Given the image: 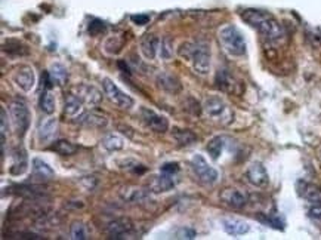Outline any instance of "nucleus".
Here are the masks:
<instances>
[{
    "label": "nucleus",
    "mask_w": 321,
    "mask_h": 240,
    "mask_svg": "<svg viewBox=\"0 0 321 240\" xmlns=\"http://www.w3.org/2000/svg\"><path fill=\"white\" fill-rule=\"evenodd\" d=\"M241 18L250 24L253 29H256L260 35L269 42H280L284 36L283 27L280 23L268 12L259 11V9H244L241 12Z\"/></svg>",
    "instance_id": "obj_1"
},
{
    "label": "nucleus",
    "mask_w": 321,
    "mask_h": 240,
    "mask_svg": "<svg viewBox=\"0 0 321 240\" xmlns=\"http://www.w3.org/2000/svg\"><path fill=\"white\" fill-rule=\"evenodd\" d=\"M178 55L193 63L195 73L206 76L210 70V49L203 42H184L178 48Z\"/></svg>",
    "instance_id": "obj_2"
},
{
    "label": "nucleus",
    "mask_w": 321,
    "mask_h": 240,
    "mask_svg": "<svg viewBox=\"0 0 321 240\" xmlns=\"http://www.w3.org/2000/svg\"><path fill=\"white\" fill-rule=\"evenodd\" d=\"M219 42L224 51L231 57H243L246 54V42L240 30L234 26H225L219 30Z\"/></svg>",
    "instance_id": "obj_3"
},
{
    "label": "nucleus",
    "mask_w": 321,
    "mask_h": 240,
    "mask_svg": "<svg viewBox=\"0 0 321 240\" xmlns=\"http://www.w3.org/2000/svg\"><path fill=\"white\" fill-rule=\"evenodd\" d=\"M203 110L210 120L222 123V125L231 123L232 117H234V113L229 108V105L225 103L222 98L215 97V95L206 98V101L203 104Z\"/></svg>",
    "instance_id": "obj_4"
},
{
    "label": "nucleus",
    "mask_w": 321,
    "mask_h": 240,
    "mask_svg": "<svg viewBox=\"0 0 321 240\" xmlns=\"http://www.w3.org/2000/svg\"><path fill=\"white\" fill-rule=\"evenodd\" d=\"M9 113H11V120L15 134L20 138H23L30 126V111L27 104L21 100H15L9 104Z\"/></svg>",
    "instance_id": "obj_5"
},
{
    "label": "nucleus",
    "mask_w": 321,
    "mask_h": 240,
    "mask_svg": "<svg viewBox=\"0 0 321 240\" xmlns=\"http://www.w3.org/2000/svg\"><path fill=\"white\" fill-rule=\"evenodd\" d=\"M104 230L110 239L123 240L130 237L135 233V224L132 219L120 216V218H114L110 222H107Z\"/></svg>",
    "instance_id": "obj_6"
},
{
    "label": "nucleus",
    "mask_w": 321,
    "mask_h": 240,
    "mask_svg": "<svg viewBox=\"0 0 321 240\" xmlns=\"http://www.w3.org/2000/svg\"><path fill=\"white\" fill-rule=\"evenodd\" d=\"M102 88H104V94L107 95V98L114 105H117L119 108L129 110L133 107V104H135L133 98L129 97L128 94H125L111 79L104 77L102 79Z\"/></svg>",
    "instance_id": "obj_7"
},
{
    "label": "nucleus",
    "mask_w": 321,
    "mask_h": 240,
    "mask_svg": "<svg viewBox=\"0 0 321 240\" xmlns=\"http://www.w3.org/2000/svg\"><path fill=\"white\" fill-rule=\"evenodd\" d=\"M191 166H193L195 175L198 176V179L204 184H215L219 178L218 171L209 165V162L201 156V154H195L191 159Z\"/></svg>",
    "instance_id": "obj_8"
},
{
    "label": "nucleus",
    "mask_w": 321,
    "mask_h": 240,
    "mask_svg": "<svg viewBox=\"0 0 321 240\" xmlns=\"http://www.w3.org/2000/svg\"><path fill=\"white\" fill-rule=\"evenodd\" d=\"M139 113H141V119L144 120V123L151 131H154L157 134L167 132V129H169V120L164 116H161L159 113H156L154 110L147 108V107H141Z\"/></svg>",
    "instance_id": "obj_9"
},
{
    "label": "nucleus",
    "mask_w": 321,
    "mask_h": 240,
    "mask_svg": "<svg viewBox=\"0 0 321 240\" xmlns=\"http://www.w3.org/2000/svg\"><path fill=\"white\" fill-rule=\"evenodd\" d=\"M74 94L82 100V103L85 104L86 107H89V108L98 107L101 104V101H102L101 91L97 89L95 86H92V85H88V83L77 85L74 88Z\"/></svg>",
    "instance_id": "obj_10"
},
{
    "label": "nucleus",
    "mask_w": 321,
    "mask_h": 240,
    "mask_svg": "<svg viewBox=\"0 0 321 240\" xmlns=\"http://www.w3.org/2000/svg\"><path fill=\"white\" fill-rule=\"evenodd\" d=\"M215 83L216 86L225 92V94H235V95H240L243 92V85L234 77L231 76L226 70H219L216 73V77H215Z\"/></svg>",
    "instance_id": "obj_11"
},
{
    "label": "nucleus",
    "mask_w": 321,
    "mask_h": 240,
    "mask_svg": "<svg viewBox=\"0 0 321 240\" xmlns=\"http://www.w3.org/2000/svg\"><path fill=\"white\" fill-rule=\"evenodd\" d=\"M11 194H17L23 199H27V200H48L49 196L48 193L45 191V188L42 185H15V187H11L9 191Z\"/></svg>",
    "instance_id": "obj_12"
},
{
    "label": "nucleus",
    "mask_w": 321,
    "mask_h": 240,
    "mask_svg": "<svg viewBox=\"0 0 321 240\" xmlns=\"http://www.w3.org/2000/svg\"><path fill=\"white\" fill-rule=\"evenodd\" d=\"M119 196L122 197L123 202L126 203H145L151 199L150 196V188L145 190L142 187L136 185H126L119 190Z\"/></svg>",
    "instance_id": "obj_13"
},
{
    "label": "nucleus",
    "mask_w": 321,
    "mask_h": 240,
    "mask_svg": "<svg viewBox=\"0 0 321 240\" xmlns=\"http://www.w3.org/2000/svg\"><path fill=\"white\" fill-rule=\"evenodd\" d=\"M246 178L247 181L259 188H263L269 184V176H268V172L265 169V166L260 163V162H255L252 163L247 171H246Z\"/></svg>",
    "instance_id": "obj_14"
},
{
    "label": "nucleus",
    "mask_w": 321,
    "mask_h": 240,
    "mask_svg": "<svg viewBox=\"0 0 321 240\" xmlns=\"http://www.w3.org/2000/svg\"><path fill=\"white\" fill-rule=\"evenodd\" d=\"M14 82L17 83L18 88H21L23 91L29 92L34 88V83H36V76H34V71L32 67L29 66H21L20 69L15 70L14 73Z\"/></svg>",
    "instance_id": "obj_15"
},
{
    "label": "nucleus",
    "mask_w": 321,
    "mask_h": 240,
    "mask_svg": "<svg viewBox=\"0 0 321 240\" xmlns=\"http://www.w3.org/2000/svg\"><path fill=\"white\" fill-rule=\"evenodd\" d=\"M175 185H176V181L173 175L161 172L160 175L153 176V179L148 184V188L153 193H166V191H170Z\"/></svg>",
    "instance_id": "obj_16"
},
{
    "label": "nucleus",
    "mask_w": 321,
    "mask_h": 240,
    "mask_svg": "<svg viewBox=\"0 0 321 240\" xmlns=\"http://www.w3.org/2000/svg\"><path fill=\"white\" fill-rule=\"evenodd\" d=\"M221 200L232 209H241L247 205V196L237 188H225L221 193Z\"/></svg>",
    "instance_id": "obj_17"
},
{
    "label": "nucleus",
    "mask_w": 321,
    "mask_h": 240,
    "mask_svg": "<svg viewBox=\"0 0 321 240\" xmlns=\"http://www.w3.org/2000/svg\"><path fill=\"white\" fill-rule=\"evenodd\" d=\"M157 85H159V88H161L167 94H178V92L182 91L181 80L175 74H170V73H166V71L160 73L157 76Z\"/></svg>",
    "instance_id": "obj_18"
},
{
    "label": "nucleus",
    "mask_w": 321,
    "mask_h": 240,
    "mask_svg": "<svg viewBox=\"0 0 321 240\" xmlns=\"http://www.w3.org/2000/svg\"><path fill=\"white\" fill-rule=\"evenodd\" d=\"M58 131V120L55 117H46L40 122L39 125V139L42 141V144L51 142Z\"/></svg>",
    "instance_id": "obj_19"
},
{
    "label": "nucleus",
    "mask_w": 321,
    "mask_h": 240,
    "mask_svg": "<svg viewBox=\"0 0 321 240\" xmlns=\"http://www.w3.org/2000/svg\"><path fill=\"white\" fill-rule=\"evenodd\" d=\"M222 227L229 236H243L250 230V225L246 221L238 218H224Z\"/></svg>",
    "instance_id": "obj_20"
},
{
    "label": "nucleus",
    "mask_w": 321,
    "mask_h": 240,
    "mask_svg": "<svg viewBox=\"0 0 321 240\" xmlns=\"http://www.w3.org/2000/svg\"><path fill=\"white\" fill-rule=\"evenodd\" d=\"M296 188H297L299 196L303 197L311 205L312 203H321V191L317 187H314V185H311V184H308L305 181H299Z\"/></svg>",
    "instance_id": "obj_21"
},
{
    "label": "nucleus",
    "mask_w": 321,
    "mask_h": 240,
    "mask_svg": "<svg viewBox=\"0 0 321 240\" xmlns=\"http://www.w3.org/2000/svg\"><path fill=\"white\" fill-rule=\"evenodd\" d=\"M64 111L67 116H70V117H73V119L80 117V116L85 113L82 100H80L76 94H67V95H65Z\"/></svg>",
    "instance_id": "obj_22"
},
{
    "label": "nucleus",
    "mask_w": 321,
    "mask_h": 240,
    "mask_svg": "<svg viewBox=\"0 0 321 240\" xmlns=\"http://www.w3.org/2000/svg\"><path fill=\"white\" fill-rule=\"evenodd\" d=\"M160 40L154 35H145L141 39V51L147 60H154L159 52Z\"/></svg>",
    "instance_id": "obj_23"
},
{
    "label": "nucleus",
    "mask_w": 321,
    "mask_h": 240,
    "mask_svg": "<svg viewBox=\"0 0 321 240\" xmlns=\"http://www.w3.org/2000/svg\"><path fill=\"white\" fill-rule=\"evenodd\" d=\"M33 175L36 176V178H39V179H42V181H46V179H52L54 178V175H55V172L54 169L46 163V162H43L42 159H33Z\"/></svg>",
    "instance_id": "obj_24"
},
{
    "label": "nucleus",
    "mask_w": 321,
    "mask_h": 240,
    "mask_svg": "<svg viewBox=\"0 0 321 240\" xmlns=\"http://www.w3.org/2000/svg\"><path fill=\"white\" fill-rule=\"evenodd\" d=\"M3 51L9 57H24V55H29V48L23 42L15 40V39H9L8 42H5Z\"/></svg>",
    "instance_id": "obj_25"
},
{
    "label": "nucleus",
    "mask_w": 321,
    "mask_h": 240,
    "mask_svg": "<svg viewBox=\"0 0 321 240\" xmlns=\"http://www.w3.org/2000/svg\"><path fill=\"white\" fill-rule=\"evenodd\" d=\"M77 123L83 125V126H88V128H102L107 125V119L99 116L97 113H83L80 117L76 119Z\"/></svg>",
    "instance_id": "obj_26"
},
{
    "label": "nucleus",
    "mask_w": 321,
    "mask_h": 240,
    "mask_svg": "<svg viewBox=\"0 0 321 240\" xmlns=\"http://www.w3.org/2000/svg\"><path fill=\"white\" fill-rule=\"evenodd\" d=\"M48 73H49V77H51V80H52L54 85L63 86V85L67 83V80H68V71H67V69H65L63 64H60V63L52 64Z\"/></svg>",
    "instance_id": "obj_27"
},
{
    "label": "nucleus",
    "mask_w": 321,
    "mask_h": 240,
    "mask_svg": "<svg viewBox=\"0 0 321 240\" xmlns=\"http://www.w3.org/2000/svg\"><path fill=\"white\" fill-rule=\"evenodd\" d=\"M173 138L179 142V145H185V147L193 145V144L197 142V139H198V137L194 134L193 131H190V129H179V128L173 129Z\"/></svg>",
    "instance_id": "obj_28"
},
{
    "label": "nucleus",
    "mask_w": 321,
    "mask_h": 240,
    "mask_svg": "<svg viewBox=\"0 0 321 240\" xmlns=\"http://www.w3.org/2000/svg\"><path fill=\"white\" fill-rule=\"evenodd\" d=\"M52 150L57 151L61 156H73L74 153H77L79 148H77V145H74L73 142H70L67 139H58V141L54 142Z\"/></svg>",
    "instance_id": "obj_29"
},
{
    "label": "nucleus",
    "mask_w": 321,
    "mask_h": 240,
    "mask_svg": "<svg viewBox=\"0 0 321 240\" xmlns=\"http://www.w3.org/2000/svg\"><path fill=\"white\" fill-rule=\"evenodd\" d=\"M225 147V138L224 137H215L212 138L207 144V153L210 154V157L213 160H218L219 156L222 154V150Z\"/></svg>",
    "instance_id": "obj_30"
},
{
    "label": "nucleus",
    "mask_w": 321,
    "mask_h": 240,
    "mask_svg": "<svg viewBox=\"0 0 321 240\" xmlns=\"http://www.w3.org/2000/svg\"><path fill=\"white\" fill-rule=\"evenodd\" d=\"M55 105H57V101H55L54 94L49 89L43 91V94L40 97V108H42V111L46 113V114H52L55 111Z\"/></svg>",
    "instance_id": "obj_31"
},
{
    "label": "nucleus",
    "mask_w": 321,
    "mask_h": 240,
    "mask_svg": "<svg viewBox=\"0 0 321 240\" xmlns=\"http://www.w3.org/2000/svg\"><path fill=\"white\" fill-rule=\"evenodd\" d=\"M102 145L104 148H107L108 151H119L125 147V139L120 135L116 134H110L102 139Z\"/></svg>",
    "instance_id": "obj_32"
},
{
    "label": "nucleus",
    "mask_w": 321,
    "mask_h": 240,
    "mask_svg": "<svg viewBox=\"0 0 321 240\" xmlns=\"http://www.w3.org/2000/svg\"><path fill=\"white\" fill-rule=\"evenodd\" d=\"M123 45H125V39L123 37H120V36H111V37L107 39V42L104 45V49L108 54L114 55V54H119L122 51Z\"/></svg>",
    "instance_id": "obj_33"
},
{
    "label": "nucleus",
    "mask_w": 321,
    "mask_h": 240,
    "mask_svg": "<svg viewBox=\"0 0 321 240\" xmlns=\"http://www.w3.org/2000/svg\"><path fill=\"white\" fill-rule=\"evenodd\" d=\"M27 169V157H26V153L21 150V153H17L15 154V163L14 166L11 168V173L14 175H21L24 173Z\"/></svg>",
    "instance_id": "obj_34"
},
{
    "label": "nucleus",
    "mask_w": 321,
    "mask_h": 240,
    "mask_svg": "<svg viewBox=\"0 0 321 240\" xmlns=\"http://www.w3.org/2000/svg\"><path fill=\"white\" fill-rule=\"evenodd\" d=\"M70 234H71V239H74V240L88 239V230H86L85 224H83V222H80V221H74V222L71 224Z\"/></svg>",
    "instance_id": "obj_35"
},
{
    "label": "nucleus",
    "mask_w": 321,
    "mask_h": 240,
    "mask_svg": "<svg viewBox=\"0 0 321 240\" xmlns=\"http://www.w3.org/2000/svg\"><path fill=\"white\" fill-rule=\"evenodd\" d=\"M173 42L170 37H164L160 42V46H159V51H160V57L163 60H169L173 57Z\"/></svg>",
    "instance_id": "obj_36"
},
{
    "label": "nucleus",
    "mask_w": 321,
    "mask_h": 240,
    "mask_svg": "<svg viewBox=\"0 0 321 240\" xmlns=\"http://www.w3.org/2000/svg\"><path fill=\"white\" fill-rule=\"evenodd\" d=\"M105 32H107V24H105L104 21L95 18V20H92V21L89 23V35L92 36V37L104 35Z\"/></svg>",
    "instance_id": "obj_37"
},
{
    "label": "nucleus",
    "mask_w": 321,
    "mask_h": 240,
    "mask_svg": "<svg viewBox=\"0 0 321 240\" xmlns=\"http://www.w3.org/2000/svg\"><path fill=\"white\" fill-rule=\"evenodd\" d=\"M176 239H194L195 237V230L190 228V227H182L176 231Z\"/></svg>",
    "instance_id": "obj_38"
},
{
    "label": "nucleus",
    "mask_w": 321,
    "mask_h": 240,
    "mask_svg": "<svg viewBox=\"0 0 321 240\" xmlns=\"http://www.w3.org/2000/svg\"><path fill=\"white\" fill-rule=\"evenodd\" d=\"M130 20L136 26H147L150 23V15L148 14H138V15H132Z\"/></svg>",
    "instance_id": "obj_39"
},
{
    "label": "nucleus",
    "mask_w": 321,
    "mask_h": 240,
    "mask_svg": "<svg viewBox=\"0 0 321 240\" xmlns=\"http://www.w3.org/2000/svg\"><path fill=\"white\" fill-rule=\"evenodd\" d=\"M308 215L315 221H321V203H312L308 210Z\"/></svg>",
    "instance_id": "obj_40"
},
{
    "label": "nucleus",
    "mask_w": 321,
    "mask_h": 240,
    "mask_svg": "<svg viewBox=\"0 0 321 240\" xmlns=\"http://www.w3.org/2000/svg\"><path fill=\"white\" fill-rule=\"evenodd\" d=\"M161 172H166V173H170V175H175L176 172H179V165L176 162H167L161 166Z\"/></svg>",
    "instance_id": "obj_41"
},
{
    "label": "nucleus",
    "mask_w": 321,
    "mask_h": 240,
    "mask_svg": "<svg viewBox=\"0 0 321 240\" xmlns=\"http://www.w3.org/2000/svg\"><path fill=\"white\" fill-rule=\"evenodd\" d=\"M14 236H15L14 239H33V240L43 239L40 234H37V233H30V231H20V233H17V234H14Z\"/></svg>",
    "instance_id": "obj_42"
},
{
    "label": "nucleus",
    "mask_w": 321,
    "mask_h": 240,
    "mask_svg": "<svg viewBox=\"0 0 321 240\" xmlns=\"http://www.w3.org/2000/svg\"><path fill=\"white\" fill-rule=\"evenodd\" d=\"M119 67L123 70L125 73H128V74L130 73V71H129V67L126 66V64H125V63H123V61H119Z\"/></svg>",
    "instance_id": "obj_43"
},
{
    "label": "nucleus",
    "mask_w": 321,
    "mask_h": 240,
    "mask_svg": "<svg viewBox=\"0 0 321 240\" xmlns=\"http://www.w3.org/2000/svg\"><path fill=\"white\" fill-rule=\"evenodd\" d=\"M320 156H321V151H320Z\"/></svg>",
    "instance_id": "obj_44"
}]
</instances>
